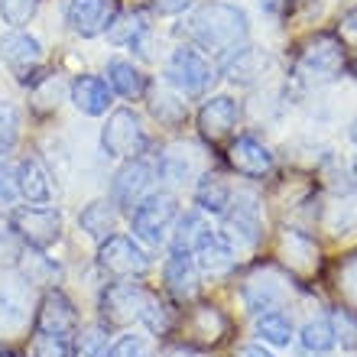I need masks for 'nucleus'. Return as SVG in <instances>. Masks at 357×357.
I'll return each mask as SVG.
<instances>
[{
  "mask_svg": "<svg viewBox=\"0 0 357 357\" xmlns=\"http://www.w3.org/2000/svg\"><path fill=\"white\" fill-rule=\"evenodd\" d=\"M185 33L195 39L202 49H211V52H234L247 43V33H250V23H247V13L234 3H225V0H211V3H202V7L185 20Z\"/></svg>",
  "mask_w": 357,
  "mask_h": 357,
  "instance_id": "obj_1",
  "label": "nucleus"
},
{
  "mask_svg": "<svg viewBox=\"0 0 357 357\" xmlns=\"http://www.w3.org/2000/svg\"><path fill=\"white\" fill-rule=\"evenodd\" d=\"M221 241L231 250H254L264 237V218H260V202L250 192H237L231 195V205L225 211V227H221Z\"/></svg>",
  "mask_w": 357,
  "mask_h": 357,
  "instance_id": "obj_2",
  "label": "nucleus"
},
{
  "mask_svg": "<svg viewBox=\"0 0 357 357\" xmlns=\"http://www.w3.org/2000/svg\"><path fill=\"white\" fill-rule=\"evenodd\" d=\"M344 68V46H341L338 36H312L305 46H302L299 59H296V75L305 82V85H325V82H335Z\"/></svg>",
  "mask_w": 357,
  "mask_h": 357,
  "instance_id": "obj_3",
  "label": "nucleus"
},
{
  "mask_svg": "<svg viewBox=\"0 0 357 357\" xmlns=\"http://www.w3.org/2000/svg\"><path fill=\"white\" fill-rule=\"evenodd\" d=\"M178 218V202L172 192H150L140 205L130 211L133 237L143 244H162L169 237Z\"/></svg>",
  "mask_w": 357,
  "mask_h": 357,
  "instance_id": "obj_4",
  "label": "nucleus"
},
{
  "mask_svg": "<svg viewBox=\"0 0 357 357\" xmlns=\"http://www.w3.org/2000/svg\"><path fill=\"white\" fill-rule=\"evenodd\" d=\"M10 227L23 241V247L49 250L62 237V215L49 205H17L10 208Z\"/></svg>",
  "mask_w": 357,
  "mask_h": 357,
  "instance_id": "obj_5",
  "label": "nucleus"
},
{
  "mask_svg": "<svg viewBox=\"0 0 357 357\" xmlns=\"http://www.w3.org/2000/svg\"><path fill=\"white\" fill-rule=\"evenodd\" d=\"M215 66L198 49L178 46L166 62V85H172L182 98H202L215 85Z\"/></svg>",
  "mask_w": 357,
  "mask_h": 357,
  "instance_id": "obj_6",
  "label": "nucleus"
},
{
  "mask_svg": "<svg viewBox=\"0 0 357 357\" xmlns=\"http://www.w3.org/2000/svg\"><path fill=\"white\" fill-rule=\"evenodd\" d=\"M98 266L117 280H133V276L150 270V254L137 244V237L111 234L98 247Z\"/></svg>",
  "mask_w": 357,
  "mask_h": 357,
  "instance_id": "obj_7",
  "label": "nucleus"
},
{
  "mask_svg": "<svg viewBox=\"0 0 357 357\" xmlns=\"http://www.w3.org/2000/svg\"><path fill=\"white\" fill-rule=\"evenodd\" d=\"M101 146L114 160H133V156H140L146 150V133H143L140 117L130 107L114 111L101 130Z\"/></svg>",
  "mask_w": 357,
  "mask_h": 357,
  "instance_id": "obj_8",
  "label": "nucleus"
},
{
  "mask_svg": "<svg viewBox=\"0 0 357 357\" xmlns=\"http://www.w3.org/2000/svg\"><path fill=\"white\" fill-rule=\"evenodd\" d=\"M146 302H150V292L143 289V286H137V282H130V280H121V282H111V286L101 292L98 309H101V319L107 321V325L123 328V325L143 319Z\"/></svg>",
  "mask_w": 357,
  "mask_h": 357,
  "instance_id": "obj_9",
  "label": "nucleus"
},
{
  "mask_svg": "<svg viewBox=\"0 0 357 357\" xmlns=\"http://www.w3.org/2000/svg\"><path fill=\"white\" fill-rule=\"evenodd\" d=\"M241 296H244L247 309L257 312V315L280 312L286 305V299H289V280L280 270H273V266H260L244 280Z\"/></svg>",
  "mask_w": 357,
  "mask_h": 357,
  "instance_id": "obj_10",
  "label": "nucleus"
},
{
  "mask_svg": "<svg viewBox=\"0 0 357 357\" xmlns=\"http://www.w3.org/2000/svg\"><path fill=\"white\" fill-rule=\"evenodd\" d=\"M153 178H156V166L146 162L143 156H133V160H127L121 169L114 172V178H111V202L117 208H123V211H133L143 198L150 195Z\"/></svg>",
  "mask_w": 357,
  "mask_h": 357,
  "instance_id": "obj_11",
  "label": "nucleus"
},
{
  "mask_svg": "<svg viewBox=\"0 0 357 357\" xmlns=\"http://www.w3.org/2000/svg\"><path fill=\"white\" fill-rule=\"evenodd\" d=\"M75 328H78V312L72 305V299L56 286L46 289L36 312V331L49 335V338H68V335H75Z\"/></svg>",
  "mask_w": 357,
  "mask_h": 357,
  "instance_id": "obj_12",
  "label": "nucleus"
},
{
  "mask_svg": "<svg viewBox=\"0 0 357 357\" xmlns=\"http://www.w3.org/2000/svg\"><path fill=\"white\" fill-rule=\"evenodd\" d=\"M114 13V0H68L66 3V23L75 36H101L107 33Z\"/></svg>",
  "mask_w": 357,
  "mask_h": 357,
  "instance_id": "obj_13",
  "label": "nucleus"
},
{
  "mask_svg": "<svg viewBox=\"0 0 357 357\" xmlns=\"http://www.w3.org/2000/svg\"><path fill=\"white\" fill-rule=\"evenodd\" d=\"M198 172H202V153L192 143H169L166 150L160 153V162H156V176L166 182V185H188L195 182Z\"/></svg>",
  "mask_w": 357,
  "mask_h": 357,
  "instance_id": "obj_14",
  "label": "nucleus"
},
{
  "mask_svg": "<svg viewBox=\"0 0 357 357\" xmlns=\"http://www.w3.org/2000/svg\"><path fill=\"white\" fill-rule=\"evenodd\" d=\"M237 117H241V107H237L234 98L215 94V98H208V101L202 104V111H198V130H202L205 140L218 143L234 133Z\"/></svg>",
  "mask_w": 357,
  "mask_h": 357,
  "instance_id": "obj_15",
  "label": "nucleus"
},
{
  "mask_svg": "<svg viewBox=\"0 0 357 357\" xmlns=\"http://www.w3.org/2000/svg\"><path fill=\"white\" fill-rule=\"evenodd\" d=\"M0 59L13 72H20V82H26L29 72L43 62V46H39L36 36H29L23 29H10L0 36Z\"/></svg>",
  "mask_w": 357,
  "mask_h": 357,
  "instance_id": "obj_16",
  "label": "nucleus"
},
{
  "mask_svg": "<svg viewBox=\"0 0 357 357\" xmlns=\"http://www.w3.org/2000/svg\"><path fill=\"white\" fill-rule=\"evenodd\" d=\"M280 260L282 266L296 276H312L321 266V250L309 234L302 231H286L280 237Z\"/></svg>",
  "mask_w": 357,
  "mask_h": 357,
  "instance_id": "obj_17",
  "label": "nucleus"
},
{
  "mask_svg": "<svg viewBox=\"0 0 357 357\" xmlns=\"http://www.w3.org/2000/svg\"><path fill=\"white\" fill-rule=\"evenodd\" d=\"M227 162L247 178H264L273 169V153L257 137H237L227 150Z\"/></svg>",
  "mask_w": 357,
  "mask_h": 357,
  "instance_id": "obj_18",
  "label": "nucleus"
},
{
  "mask_svg": "<svg viewBox=\"0 0 357 357\" xmlns=\"http://www.w3.org/2000/svg\"><path fill=\"white\" fill-rule=\"evenodd\" d=\"M270 66H273L270 52L254 49V46H241V49H234V52L227 56L225 72H227V78H231L234 85H257V82L270 72Z\"/></svg>",
  "mask_w": 357,
  "mask_h": 357,
  "instance_id": "obj_19",
  "label": "nucleus"
},
{
  "mask_svg": "<svg viewBox=\"0 0 357 357\" xmlns=\"http://www.w3.org/2000/svg\"><path fill=\"white\" fill-rule=\"evenodd\" d=\"M13 172H17L20 198H26L29 205H49V198H52V178H49V169L36 160V156L20 160Z\"/></svg>",
  "mask_w": 357,
  "mask_h": 357,
  "instance_id": "obj_20",
  "label": "nucleus"
},
{
  "mask_svg": "<svg viewBox=\"0 0 357 357\" xmlns=\"http://www.w3.org/2000/svg\"><path fill=\"white\" fill-rule=\"evenodd\" d=\"M208 237H215V234H211V225H208L205 211H185L172 225L169 247H172V254H195Z\"/></svg>",
  "mask_w": 357,
  "mask_h": 357,
  "instance_id": "obj_21",
  "label": "nucleus"
},
{
  "mask_svg": "<svg viewBox=\"0 0 357 357\" xmlns=\"http://www.w3.org/2000/svg\"><path fill=\"white\" fill-rule=\"evenodd\" d=\"M166 286L178 302H192L202 292V273H198L192 254H172L166 260Z\"/></svg>",
  "mask_w": 357,
  "mask_h": 357,
  "instance_id": "obj_22",
  "label": "nucleus"
},
{
  "mask_svg": "<svg viewBox=\"0 0 357 357\" xmlns=\"http://www.w3.org/2000/svg\"><path fill=\"white\" fill-rule=\"evenodd\" d=\"M68 94H72V104L88 117H101L111 107V85L98 75H78Z\"/></svg>",
  "mask_w": 357,
  "mask_h": 357,
  "instance_id": "obj_23",
  "label": "nucleus"
},
{
  "mask_svg": "<svg viewBox=\"0 0 357 357\" xmlns=\"http://www.w3.org/2000/svg\"><path fill=\"white\" fill-rule=\"evenodd\" d=\"M192 260H195L198 273H202V276H211V280H225V276H231L237 266V254L218 234L208 237L205 244L192 254Z\"/></svg>",
  "mask_w": 357,
  "mask_h": 357,
  "instance_id": "obj_24",
  "label": "nucleus"
},
{
  "mask_svg": "<svg viewBox=\"0 0 357 357\" xmlns=\"http://www.w3.org/2000/svg\"><path fill=\"white\" fill-rule=\"evenodd\" d=\"M29 282H0V331H17L29 319Z\"/></svg>",
  "mask_w": 357,
  "mask_h": 357,
  "instance_id": "obj_25",
  "label": "nucleus"
},
{
  "mask_svg": "<svg viewBox=\"0 0 357 357\" xmlns=\"http://www.w3.org/2000/svg\"><path fill=\"white\" fill-rule=\"evenodd\" d=\"M107 85L121 98H127V101H137L146 91V75L133 62H127V59H111L107 62Z\"/></svg>",
  "mask_w": 357,
  "mask_h": 357,
  "instance_id": "obj_26",
  "label": "nucleus"
},
{
  "mask_svg": "<svg viewBox=\"0 0 357 357\" xmlns=\"http://www.w3.org/2000/svg\"><path fill=\"white\" fill-rule=\"evenodd\" d=\"M150 111L153 117L166 127H178L188 117V101L172 85H156L150 94Z\"/></svg>",
  "mask_w": 357,
  "mask_h": 357,
  "instance_id": "obj_27",
  "label": "nucleus"
},
{
  "mask_svg": "<svg viewBox=\"0 0 357 357\" xmlns=\"http://www.w3.org/2000/svg\"><path fill=\"white\" fill-rule=\"evenodd\" d=\"M114 225H117V205L107 202V198H98V202L85 205V211L78 215V227H82L88 237H94V241L111 237Z\"/></svg>",
  "mask_w": 357,
  "mask_h": 357,
  "instance_id": "obj_28",
  "label": "nucleus"
},
{
  "mask_svg": "<svg viewBox=\"0 0 357 357\" xmlns=\"http://www.w3.org/2000/svg\"><path fill=\"white\" fill-rule=\"evenodd\" d=\"M17 266L23 270V282H29V286H56L62 276L56 260H49L43 250H33V247H23V257Z\"/></svg>",
  "mask_w": 357,
  "mask_h": 357,
  "instance_id": "obj_29",
  "label": "nucleus"
},
{
  "mask_svg": "<svg viewBox=\"0 0 357 357\" xmlns=\"http://www.w3.org/2000/svg\"><path fill=\"white\" fill-rule=\"evenodd\" d=\"M188 328L198 341L205 344H218V341L227 335V315L218 305H198L192 315H188Z\"/></svg>",
  "mask_w": 357,
  "mask_h": 357,
  "instance_id": "obj_30",
  "label": "nucleus"
},
{
  "mask_svg": "<svg viewBox=\"0 0 357 357\" xmlns=\"http://www.w3.org/2000/svg\"><path fill=\"white\" fill-rule=\"evenodd\" d=\"M231 195L234 192L221 176H202L195 185V205L198 211H208V215H225L231 205Z\"/></svg>",
  "mask_w": 357,
  "mask_h": 357,
  "instance_id": "obj_31",
  "label": "nucleus"
},
{
  "mask_svg": "<svg viewBox=\"0 0 357 357\" xmlns=\"http://www.w3.org/2000/svg\"><path fill=\"white\" fill-rule=\"evenodd\" d=\"M321 225L328 227L331 234H348V231H354L357 227V195L344 192V195H338L331 205H325Z\"/></svg>",
  "mask_w": 357,
  "mask_h": 357,
  "instance_id": "obj_32",
  "label": "nucleus"
},
{
  "mask_svg": "<svg viewBox=\"0 0 357 357\" xmlns=\"http://www.w3.org/2000/svg\"><path fill=\"white\" fill-rule=\"evenodd\" d=\"M146 36V17L143 13H123L114 17L107 26V39L114 46H140V39Z\"/></svg>",
  "mask_w": 357,
  "mask_h": 357,
  "instance_id": "obj_33",
  "label": "nucleus"
},
{
  "mask_svg": "<svg viewBox=\"0 0 357 357\" xmlns=\"http://www.w3.org/2000/svg\"><path fill=\"white\" fill-rule=\"evenodd\" d=\"M257 335H260L264 341H270V344H276V348L289 344L292 341L289 315H282V312H264V315L257 319Z\"/></svg>",
  "mask_w": 357,
  "mask_h": 357,
  "instance_id": "obj_34",
  "label": "nucleus"
},
{
  "mask_svg": "<svg viewBox=\"0 0 357 357\" xmlns=\"http://www.w3.org/2000/svg\"><path fill=\"white\" fill-rule=\"evenodd\" d=\"M299 341H302V348L309 351V354H325V351H331L335 348V331H331V321L328 319L305 321Z\"/></svg>",
  "mask_w": 357,
  "mask_h": 357,
  "instance_id": "obj_35",
  "label": "nucleus"
},
{
  "mask_svg": "<svg viewBox=\"0 0 357 357\" xmlns=\"http://www.w3.org/2000/svg\"><path fill=\"white\" fill-rule=\"evenodd\" d=\"M20 140V107L13 101H0V160Z\"/></svg>",
  "mask_w": 357,
  "mask_h": 357,
  "instance_id": "obj_36",
  "label": "nucleus"
},
{
  "mask_svg": "<svg viewBox=\"0 0 357 357\" xmlns=\"http://www.w3.org/2000/svg\"><path fill=\"white\" fill-rule=\"evenodd\" d=\"M111 348H107V331L101 325H88L85 331H78L75 341V354L72 357H107Z\"/></svg>",
  "mask_w": 357,
  "mask_h": 357,
  "instance_id": "obj_37",
  "label": "nucleus"
},
{
  "mask_svg": "<svg viewBox=\"0 0 357 357\" xmlns=\"http://www.w3.org/2000/svg\"><path fill=\"white\" fill-rule=\"evenodd\" d=\"M331 331H335V344L341 341V348L354 351L357 348V315L351 309H335L331 312Z\"/></svg>",
  "mask_w": 357,
  "mask_h": 357,
  "instance_id": "obj_38",
  "label": "nucleus"
},
{
  "mask_svg": "<svg viewBox=\"0 0 357 357\" xmlns=\"http://www.w3.org/2000/svg\"><path fill=\"white\" fill-rule=\"evenodd\" d=\"M36 7H39V0H0V17H3V23L20 29L33 20Z\"/></svg>",
  "mask_w": 357,
  "mask_h": 357,
  "instance_id": "obj_39",
  "label": "nucleus"
},
{
  "mask_svg": "<svg viewBox=\"0 0 357 357\" xmlns=\"http://www.w3.org/2000/svg\"><path fill=\"white\" fill-rule=\"evenodd\" d=\"M107 357H156V354H153L150 338H143V335H123L121 341L111 344V354Z\"/></svg>",
  "mask_w": 357,
  "mask_h": 357,
  "instance_id": "obj_40",
  "label": "nucleus"
},
{
  "mask_svg": "<svg viewBox=\"0 0 357 357\" xmlns=\"http://www.w3.org/2000/svg\"><path fill=\"white\" fill-rule=\"evenodd\" d=\"M20 257H23V241L13 234V227L7 221V225H0V270L3 266H17Z\"/></svg>",
  "mask_w": 357,
  "mask_h": 357,
  "instance_id": "obj_41",
  "label": "nucleus"
},
{
  "mask_svg": "<svg viewBox=\"0 0 357 357\" xmlns=\"http://www.w3.org/2000/svg\"><path fill=\"white\" fill-rule=\"evenodd\" d=\"M140 321H146V325H150L153 335H166V331L172 328L169 309H166V305H162L156 296H150V302H146V309H143V319Z\"/></svg>",
  "mask_w": 357,
  "mask_h": 357,
  "instance_id": "obj_42",
  "label": "nucleus"
},
{
  "mask_svg": "<svg viewBox=\"0 0 357 357\" xmlns=\"http://www.w3.org/2000/svg\"><path fill=\"white\" fill-rule=\"evenodd\" d=\"M59 98H62V82H59V75H46L33 88V101H36V107H43V111H46V107H56Z\"/></svg>",
  "mask_w": 357,
  "mask_h": 357,
  "instance_id": "obj_43",
  "label": "nucleus"
},
{
  "mask_svg": "<svg viewBox=\"0 0 357 357\" xmlns=\"http://www.w3.org/2000/svg\"><path fill=\"white\" fill-rule=\"evenodd\" d=\"M338 289L344 292V299L357 309V254H351L338 270Z\"/></svg>",
  "mask_w": 357,
  "mask_h": 357,
  "instance_id": "obj_44",
  "label": "nucleus"
},
{
  "mask_svg": "<svg viewBox=\"0 0 357 357\" xmlns=\"http://www.w3.org/2000/svg\"><path fill=\"white\" fill-rule=\"evenodd\" d=\"M33 357H72L68 338H49V335H39L36 344H33Z\"/></svg>",
  "mask_w": 357,
  "mask_h": 357,
  "instance_id": "obj_45",
  "label": "nucleus"
},
{
  "mask_svg": "<svg viewBox=\"0 0 357 357\" xmlns=\"http://www.w3.org/2000/svg\"><path fill=\"white\" fill-rule=\"evenodd\" d=\"M17 195V172H13V166L0 162V208H13Z\"/></svg>",
  "mask_w": 357,
  "mask_h": 357,
  "instance_id": "obj_46",
  "label": "nucleus"
},
{
  "mask_svg": "<svg viewBox=\"0 0 357 357\" xmlns=\"http://www.w3.org/2000/svg\"><path fill=\"white\" fill-rule=\"evenodd\" d=\"M153 7L160 13H182L185 7H192V0H153Z\"/></svg>",
  "mask_w": 357,
  "mask_h": 357,
  "instance_id": "obj_47",
  "label": "nucleus"
},
{
  "mask_svg": "<svg viewBox=\"0 0 357 357\" xmlns=\"http://www.w3.org/2000/svg\"><path fill=\"white\" fill-rule=\"evenodd\" d=\"M341 33H344L348 39H354V43H357V10L344 13V20H341Z\"/></svg>",
  "mask_w": 357,
  "mask_h": 357,
  "instance_id": "obj_48",
  "label": "nucleus"
},
{
  "mask_svg": "<svg viewBox=\"0 0 357 357\" xmlns=\"http://www.w3.org/2000/svg\"><path fill=\"white\" fill-rule=\"evenodd\" d=\"M234 357H273L266 348H260V344H244V348H237Z\"/></svg>",
  "mask_w": 357,
  "mask_h": 357,
  "instance_id": "obj_49",
  "label": "nucleus"
},
{
  "mask_svg": "<svg viewBox=\"0 0 357 357\" xmlns=\"http://www.w3.org/2000/svg\"><path fill=\"white\" fill-rule=\"evenodd\" d=\"M260 7H264L266 13H286V10L292 7V0H260Z\"/></svg>",
  "mask_w": 357,
  "mask_h": 357,
  "instance_id": "obj_50",
  "label": "nucleus"
},
{
  "mask_svg": "<svg viewBox=\"0 0 357 357\" xmlns=\"http://www.w3.org/2000/svg\"><path fill=\"white\" fill-rule=\"evenodd\" d=\"M166 357H202L198 351H192V348H176V351H169Z\"/></svg>",
  "mask_w": 357,
  "mask_h": 357,
  "instance_id": "obj_51",
  "label": "nucleus"
},
{
  "mask_svg": "<svg viewBox=\"0 0 357 357\" xmlns=\"http://www.w3.org/2000/svg\"><path fill=\"white\" fill-rule=\"evenodd\" d=\"M0 357H17V354H13L10 348H3V344H0Z\"/></svg>",
  "mask_w": 357,
  "mask_h": 357,
  "instance_id": "obj_52",
  "label": "nucleus"
},
{
  "mask_svg": "<svg viewBox=\"0 0 357 357\" xmlns=\"http://www.w3.org/2000/svg\"><path fill=\"white\" fill-rule=\"evenodd\" d=\"M351 140L357 143V121H354V127H351Z\"/></svg>",
  "mask_w": 357,
  "mask_h": 357,
  "instance_id": "obj_53",
  "label": "nucleus"
}]
</instances>
